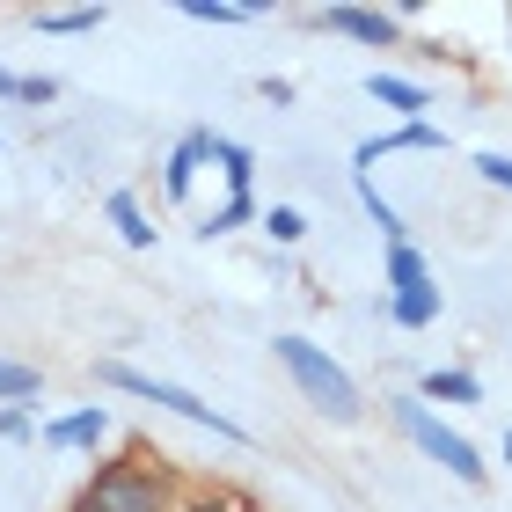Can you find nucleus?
Masks as SVG:
<instances>
[{
	"label": "nucleus",
	"instance_id": "1",
	"mask_svg": "<svg viewBox=\"0 0 512 512\" xmlns=\"http://www.w3.org/2000/svg\"><path fill=\"white\" fill-rule=\"evenodd\" d=\"M271 359L286 366L293 395H300L315 417H330V425H359V417H366V395H359V381H352V366L330 359L315 337H300V330L271 337Z\"/></svg>",
	"mask_w": 512,
	"mask_h": 512
},
{
	"label": "nucleus",
	"instance_id": "2",
	"mask_svg": "<svg viewBox=\"0 0 512 512\" xmlns=\"http://www.w3.org/2000/svg\"><path fill=\"white\" fill-rule=\"evenodd\" d=\"M96 381L118 388V395H132V403L169 410V417H183V425H198V432H213V439H227V447H256V432L235 425L220 403H205V395H191L183 381H161V374H147V366H132V359H96Z\"/></svg>",
	"mask_w": 512,
	"mask_h": 512
},
{
	"label": "nucleus",
	"instance_id": "3",
	"mask_svg": "<svg viewBox=\"0 0 512 512\" xmlns=\"http://www.w3.org/2000/svg\"><path fill=\"white\" fill-rule=\"evenodd\" d=\"M388 425L403 432L410 447L432 461V469H447L454 483H469V491H483V483H491V461H483V447H476L461 425H447L439 410H425L417 395H388Z\"/></svg>",
	"mask_w": 512,
	"mask_h": 512
},
{
	"label": "nucleus",
	"instance_id": "4",
	"mask_svg": "<svg viewBox=\"0 0 512 512\" xmlns=\"http://www.w3.org/2000/svg\"><path fill=\"white\" fill-rule=\"evenodd\" d=\"M169 505H176L169 469H154L147 454H118V461H96V476L74 491L66 512H169Z\"/></svg>",
	"mask_w": 512,
	"mask_h": 512
},
{
	"label": "nucleus",
	"instance_id": "5",
	"mask_svg": "<svg viewBox=\"0 0 512 512\" xmlns=\"http://www.w3.org/2000/svg\"><path fill=\"white\" fill-rule=\"evenodd\" d=\"M454 147V132L447 125H388V132H374V139H359L352 147V176H374V161H388V154H447Z\"/></svg>",
	"mask_w": 512,
	"mask_h": 512
},
{
	"label": "nucleus",
	"instance_id": "6",
	"mask_svg": "<svg viewBox=\"0 0 512 512\" xmlns=\"http://www.w3.org/2000/svg\"><path fill=\"white\" fill-rule=\"evenodd\" d=\"M308 22H322L330 37L366 44V52H395V44H403V22H395L388 8H352V0H337V8H315Z\"/></svg>",
	"mask_w": 512,
	"mask_h": 512
},
{
	"label": "nucleus",
	"instance_id": "7",
	"mask_svg": "<svg viewBox=\"0 0 512 512\" xmlns=\"http://www.w3.org/2000/svg\"><path fill=\"white\" fill-rule=\"evenodd\" d=\"M213 169V125H191L169 147V161H161V198L169 205H191V191H198V176Z\"/></svg>",
	"mask_w": 512,
	"mask_h": 512
},
{
	"label": "nucleus",
	"instance_id": "8",
	"mask_svg": "<svg viewBox=\"0 0 512 512\" xmlns=\"http://www.w3.org/2000/svg\"><path fill=\"white\" fill-rule=\"evenodd\" d=\"M37 439L52 454H96L103 439H110V410L103 403H81V410H66V417H44Z\"/></svg>",
	"mask_w": 512,
	"mask_h": 512
},
{
	"label": "nucleus",
	"instance_id": "9",
	"mask_svg": "<svg viewBox=\"0 0 512 512\" xmlns=\"http://www.w3.org/2000/svg\"><path fill=\"white\" fill-rule=\"evenodd\" d=\"M366 96H374L395 125H425V118H432V88L410 81V74H388V66H374V74H366Z\"/></svg>",
	"mask_w": 512,
	"mask_h": 512
},
{
	"label": "nucleus",
	"instance_id": "10",
	"mask_svg": "<svg viewBox=\"0 0 512 512\" xmlns=\"http://www.w3.org/2000/svg\"><path fill=\"white\" fill-rule=\"evenodd\" d=\"M410 395H417L425 410H439V403H447V410H476V403H483V381L469 374V366H432Z\"/></svg>",
	"mask_w": 512,
	"mask_h": 512
},
{
	"label": "nucleus",
	"instance_id": "11",
	"mask_svg": "<svg viewBox=\"0 0 512 512\" xmlns=\"http://www.w3.org/2000/svg\"><path fill=\"white\" fill-rule=\"evenodd\" d=\"M103 220L118 227L125 249H154L161 242V227H154V213H147V198H139V191H110L103 198Z\"/></svg>",
	"mask_w": 512,
	"mask_h": 512
},
{
	"label": "nucleus",
	"instance_id": "12",
	"mask_svg": "<svg viewBox=\"0 0 512 512\" xmlns=\"http://www.w3.org/2000/svg\"><path fill=\"white\" fill-rule=\"evenodd\" d=\"M381 315L395 330H432L447 315V286H417V293H381Z\"/></svg>",
	"mask_w": 512,
	"mask_h": 512
},
{
	"label": "nucleus",
	"instance_id": "13",
	"mask_svg": "<svg viewBox=\"0 0 512 512\" xmlns=\"http://www.w3.org/2000/svg\"><path fill=\"white\" fill-rule=\"evenodd\" d=\"M213 169H220V183H227V198H256V147L213 132Z\"/></svg>",
	"mask_w": 512,
	"mask_h": 512
},
{
	"label": "nucleus",
	"instance_id": "14",
	"mask_svg": "<svg viewBox=\"0 0 512 512\" xmlns=\"http://www.w3.org/2000/svg\"><path fill=\"white\" fill-rule=\"evenodd\" d=\"M381 264H388V293H417V286H439V278H432V256L417 249V242H388V249H381Z\"/></svg>",
	"mask_w": 512,
	"mask_h": 512
},
{
	"label": "nucleus",
	"instance_id": "15",
	"mask_svg": "<svg viewBox=\"0 0 512 512\" xmlns=\"http://www.w3.org/2000/svg\"><path fill=\"white\" fill-rule=\"evenodd\" d=\"M352 191H359V205H366V220L381 227V249H388V242H410V220H403V205H395V198L381 191L374 176H352Z\"/></svg>",
	"mask_w": 512,
	"mask_h": 512
},
{
	"label": "nucleus",
	"instance_id": "16",
	"mask_svg": "<svg viewBox=\"0 0 512 512\" xmlns=\"http://www.w3.org/2000/svg\"><path fill=\"white\" fill-rule=\"evenodd\" d=\"M30 22L44 37H88V30H103V22H110V8H103V0H96V8H37Z\"/></svg>",
	"mask_w": 512,
	"mask_h": 512
},
{
	"label": "nucleus",
	"instance_id": "17",
	"mask_svg": "<svg viewBox=\"0 0 512 512\" xmlns=\"http://www.w3.org/2000/svg\"><path fill=\"white\" fill-rule=\"evenodd\" d=\"M242 227H256V198H220L213 213H198V242H227Z\"/></svg>",
	"mask_w": 512,
	"mask_h": 512
},
{
	"label": "nucleus",
	"instance_id": "18",
	"mask_svg": "<svg viewBox=\"0 0 512 512\" xmlns=\"http://www.w3.org/2000/svg\"><path fill=\"white\" fill-rule=\"evenodd\" d=\"M256 227H264L271 249H300L308 242V213H300V205H256Z\"/></svg>",
	"mask_w": 512,
	"mask_h": 512
},
{
	"label": "nucleus",
	"instance_id": "19",
	"mask_svg": "<svg viewBox=\"0 0 512 512\" xmlns=\"http://www.w3.org/2000/svg\"><path fill=\"white\" fill-rule=\"evenodd\" d=\"M169 512H249V498L227 491V483H183Z\"/></svg>",
	"mask_w": 512,
	"mask_h": 512
},
{
	"label": "nucleus",
	"instance_id": "20",
	"mask_svg": "<svg viewBox=\"0 0 512 512\" xmlns=\"http://www.w3.org/2000/svg\"><path fill=\"white\" fill-rule=\"evenodd\" d=\"M37 395H44V374H37L30 359H8V352H0V403H37Z\"/></svg>",
	"mask_w": 512,
	"mask_h": 512
},
{
	"label": "nucleus",
	"instance_id": "21",
	"mask_svg": "<svg viewBox=\"0 0 512 512\" xmlns=\"http://www.w3.org/2000/svg\"><path fill=\"white\" fill-rule=\"evenodd\" d=\"M183 22H213V30H235V22H256V8H242V0H183Z\"/></svg>",
	"mask_w": 512,
	"mask_h": 512
},
{
	"label": "nucleus",
	"instance_id": "22",
	"mask_svg": "<svg viewBox=\"0 0 512 512\" xmlns=\"http://www.w3.org/2000/svg\"><path fill=\"white\" fill-rule=\"evenodd\" d=\"M37 425H44L37 403H0V439H8V447H30Z\"/></svg>",
	"mask_w": 512,
	"mask_h": 512
},
{
	"label": "nucleus",
	"instance_id": "23",
	"mask_svg": "<svg viewBox=\"0 0 512 512\" xmlns=\"http://www.w3.org/2000/svg\"><path fill=\"white\" fill-rule=\"evenodd\" d=\"M476 176L491 183V191L512 198V154H505V147H483V154H476Z\"/></svg>",
	"mask_w": 512,
	"mask_h": 512
},
{
	"label": "nucleus",
	"instance_id": "24",
	"mask_svg": "<svg viewBox=\"0 0 512 512\" xmlns=\"http://www.w3.org/2000/svg\"><path fill=\"white\" fill-rule=\"evenodd\" d=\"M15 103H30V110L59 103V81H52V74H15Z\"/></svg>",
	"mask_w": 512,
	"mask_h": 512
},
{
	"label": "nucleus",
	"instance_id": "25",
	"mask_svg": "<svg viewBox=\"0 0 512 512\" xmlns=\"http://www.w3.org/2000/svg\"><path fill=\"white\" fill-rule=\"evenodd\" d=\"M256 96H264V103H278V110H286V103L300 96V88H293L286 74H264V81H256Z\"/></svg>",
	"mask_w": 512,
	"mask_h": 512
},
{
	"label": "nucleus",
	"instance_id": "26",
	"mask_svg": "<svg viewBox=\"0 0 512 512\" xmlns=\"http://www.w3.org/2000/svg\"><path fill=\"white\" fill-rule=\"evenodd\" d=\"M0 96H8V103H15V74H8V66H0Z\"/></svg>",
	"mask_w": 512,
	"mask_h": 512
},
{
	"label": "nucleus",
	"instance_id": "27",
	"mask_svg": "<svg viewBox=\"0 0 512 512\" xmlns=\"http://www.w3.org/2000/svg\"><path fill=\"white\" fill-rule=\"evenodd\" d=\"M505 469H512V425H505Z\"/></svg>",
	"mask_w": 512,
	"mask_h": 512
},
{
	"label": "nucleus",
	"instance_id": "28",
	"mask_svg": "<svg viewBox=\"0 0 512 512\" xmlns=\"http://www.w3.org/2000/svg\"><path fill=\"white\" fill-rule=\"evenodd\" d=\"M249 512H264V505H249Z\"/></svg>",
	"mask_w": 512,
	"mask_h": 512
}]
</instances>
